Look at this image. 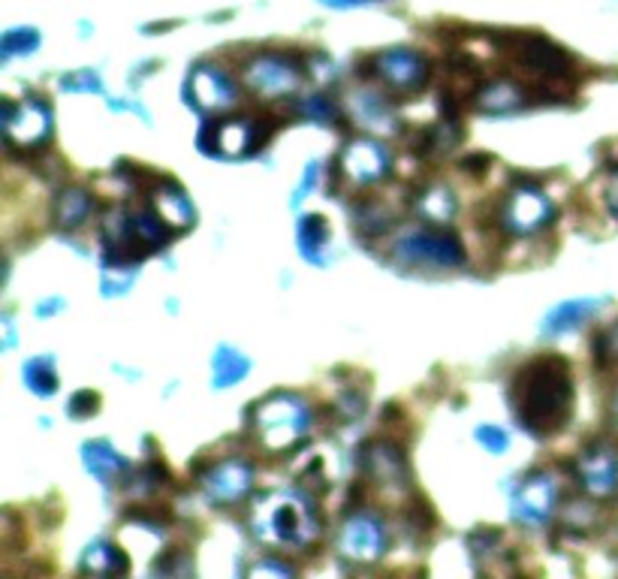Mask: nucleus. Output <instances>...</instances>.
<instances>
[{"instance_id": "nucleus-1", "label": "nucleus", "mask_w": 618, "mask_h": 579, "mask_svg": "<svg viewBox=\"0 0 618 579\" xmlns=\"http://www.w3.org/2000/svg\"><path fill=\"white\" fill-rule=\"evenodd\" d=\"M510 407L534 438H549L568 426L573 411V375L564 356H537L510 383Z\"/></svg>"}, {"instance_id": "nucleus-2", "label": "nucleus", "mask_w": 618, "mask_h": 579, "mask_svg": "<svg viewBox=\"0 0 618 579\" xmlns=\"http://www.w3.org/2000/svg\"><path fill=\"white\" fill-rule=\"evenodd\" d=\"M504 46L507 58L513 61L516 70L528 73L531 82L528 94L543 97L546 103H556L573 88V58L561 49L558 43L546 39L543 34H495Z\"/></svg>"}, {"instance_id": "nucleus-3", "label": "nucleus", "mask_w": 618, "mask_h": 579, "mask_svg": "<svg viewBox=\"0 0 618 579\" xmlns=\"http://www.w3.org/2000/svg\"><path fill=\"white\" fill-rule=\"evenodd\" d=\"M169 241L164 217L148 209H112L103 221V265L136 269L140 260L161 251Z\"/></svg>"}, {"instance_id": "nucleus-4", "label": "nucleus", "mask_w": 618, "mask_h": 579, "mask_svg": "<svg viewBox=\"0 0 618 579\" xmlns=\"http://www.w3.org/2000/svg\"><path fill=\"white\" fill-rule=\"evenodd\" d=\"M251 529L281 550H308L320 537V517L302 492H272L253 507Z\"/></svg>"}, {"instance_id": "nucleus-5", "label": "nucleus", "mask_w": 618, "mask_h": 579, "mask_svg": "<svg viewBox=\"0 0 618 579\" xmlns=\"http://www.w3.org/2000/svg\"><path fill=\"white\" fill-rule=\"evenodd\" d=\"M248 423L263 450L287 453L290 447L302 441L311 426V404L296 392H272L263 402L253 404Z\"/></svg>"}, {"instance_id": "nucleus-6", "label": "nucleus", "mask_w": 618, "mask_h": 579, "mask_svg": "<svg viewBox=\"0 0 618 579\" xmlns=\"http://www.w3.org/2000/svg\"><path fill=\"white\" fill-rule=\"evenodd\" d=\"M265 118H227V121H205L200 130V152L221 154L229 161L251 157L272 139L278 125H263Z\"/></svg>"}, {"instance_id": "nucleus-7", "label": "nucleus", "mask_w": 618, "mask_h": 579, "mask_svg": "<svg viewBox=\"0 0 618 579\" xmlns=\"http://www.w3.org/2000/svg\"><path fill=\"white\" fill-rule=\"evenodd\" d=\"M392 260L402 265H426V269H459L465 263L462 241L441 229H407L392 241Z\"/></svg>"}, {"instance_id": "nucleus-8", "label": "nucleus", "mask_w": 618, "mask_h": 579, "mask_svg": "<svg viewBox=\"0 0 618 579\" xmlns=\"http://www.w3.org/2000/svg\"><path fill=\"white\" fill-rule=\"evenodd\" d=\"M245 85L260 94L265 101H278L299 88L302 79V61L290 58V55H278V51H260L241 70Z\"/></svg>"}, {"instance_id": "nucleus-9", "label": "nucleus", "mask_w": 618, "mask_h": 579, "mask_svg": "<svg viewBox=\"0 0 618 579\" xmlns=\"http://www.w3.org/2000/svg\"><path fill=\"white\" fill-rule=\"evenodd\" d=\"M501 227L510 233V236H531L537 229L549 227L552 217H556V205L552 200L543 193L537 185L531 181H522L516 188L510 190V197L501 205Z\"/></svg>"}, {"instance_id": "nucleus-10", "label": "nucleus", "mask_w": 618, "mask_h": 579, "mask_svg": "<svg viewBox=\"0 0 618 579\" xmlns=\"http://www.w3.org/2000/svg\"><path fill=\"white\" fill-rule=\"evenodd\" d=\"M3 137L10 149H39L51 137V109L37 97L3 101Z\"/></svg>"}, {"instance_id": "nucleus-11", "label": "nucleus", "mask_w": 618, "mask_h": 579, "mask_svg": "<svg viewBox=\"0 0 618 579\" xmlns=\"http://www.w3.org/2000/svg\"><path fill=\"white\" fill-rule=\"evenodd\" d=\"M375 76L392 91V94H419L429 85V61L417 49L395 46V49L380 51L371 58Z\"/></svg>"}, {"instance_id": "nucleus-12", "label": "nucleus", "mask_w": 618, "mask_h": 579, "mask_svg": "<svg viewBox=\"0 0 618 579\" xmlns=\"http://www.w3.org/2000/svg\"><path fill=\"white\" fill-rule=\"evenodd\" d=\"M383 550H387V529L375 513L356 510L344 519L338 534L341 558L356 562V565H371L383 555Z\"/></svg>"}, {"instance_id": "nucleus-13", "label": "nucleus", "mask_w": 618, "mask_h": 579, "mask_svg": "<svg viewBox=\"0 0 618 579\" xmlns=\"http://www.w3.org/2000/svg\"><path fill=\"white\" fill-rule=\"evenodd\" d=\"M558 486L549 471H534L519 483L510 498V513L522 525H543L556 513Z\"/></svg>"}, {"instance_id": "nucleus-14", "label": "nucleus", "mask_w": 618, "mask_h": 579, "mask_svg": "<svg viewBox=\"0 0 618 579\" xmlns=\"http://www.w3.org/2000/svg\"><path fill=\"white\" fill-rule=\"evenodd\" d=\"M359 465L366 471V477L383 489L387 495H404L411 489V471L404 462V453L399 444L392 441H371L359 456Z\"/></svg>"}, {"instance_id": "nucleus-15", "label": "nucleus", "mask_w": 618, "mask_h": 579, "mask_svg": "<svg viewBox=\"0 0 618 579\" xmlns=\"http://www.w3.org/2000/svg\"><path fill=\"white\" fill-rule=\"evenodd\" d=\"M335 169L354 185H375L380 178L390 176L392 154L387 152V145H380L375 139H354L335 157Z\"/></svg>"}, {"instance_id": "nucleus-16", "label": "nucleus", "mask_w": 618, "mask_h": 579, "mask_svg": "<svg viewBox=\"0 0 618 579\" xmlns=\"http://www.w3.org/2000/svg\"><path fill=\"white\" fill-rule=\"evenodd\" d=\"M202 489L205 498L217 507H236L241 504L253 489V468L239 456L217 462L202 474Z\"/></svg>"}, {"instance_id": "nucleus-17", "label": "nucleus", "mask_w": 618, "mask_h": 579, "mask_svg": "<svg viewBox=\"0 0 618 579\" xmlns=\"http://www.w3.org/2000/svg\"><path fill=\"white\" fill-rule=\"evenodd\" d=\"M188 101L190 106H197L205 115L227 113L239 103V88L224 70H217L215 63H200V67L190 70Z\"/></svg>"}, {"instance_id": "nucleus-18", "label": "nucleus", "mask_w": 618, "mask_h": 579, "mask_svg": "<svg viewBox=\"0 0 618 579\" xmlns=\"http://www.w3.org/2000/svg\"><path fill=\"white\" fill-rule=\"evenodd\" d=\"M582 489L592 498H609L618 492V450L609 444H592L577 459Z\"/></svg>"}, {"instance_id": "nucleus-19", "label": "nucleus", "mask_w": 618, "mask_h": 579, "mask_svg": "<svg viewBox=\"0 0 618 579\" xmlns=\"http://www.w3.org/2000/svg\"><path fill=\"white\" fill-rule=\"evenodd\" d=\"M148 205L164 217V224L169 229H188L197 221V209L188 200V193L169 178H157L148 188Z\"/></svg>"}, {"instance_id": "nucleus-20", "label": "nucleus", "mask_w": 618, "mask_h": 579, "mask_svg": "<svg viewBox=\"0 0 618 579\" xmlns=\"http://www.w3.org/2000/svg\"><path fill=\"white\" fill-rule=\"evenodd\" d=\"M604 305L606 299H597V296H582V299L561 303L543 320V339H561V335H568V332H577V329L585 327Z\"/></svg>"}, {"instance_id": "nucleus-21", "label": "nucleus", "mask_w": 618, "mask_h": 579, "mask_svg": "<svg viewBox=\"0 0 618 579\" xmlns=\"http://www.w3.org/2000/svg\"><path fill=\"white\" fill-rule=\"evenodd\" d=\"M347 113L356 125L368 127L375 133H392L399 127V118L392 113L390 101L378 91H356L347 94Z\"/></svg>"}, {"instance_id": "nucleus-22", "label": "nucleus", "mask_w": 618, "mask_h": 579, "mask_svg": "<svg viewBox=\"0 0 618 579\" xmlns=\"http://www.w3.org/2000/svg\"><path fill=\"white\" fill-rule=\"evenodd\" d=\"M82 462L88 468L91 477H97L103 486H115L121 474L130 471L127 459L118 450H112L109 441H88L82 447Z\"/></svg>"}, {"instance_id": "nucleus-23", "label": "nucleus", "mask_w": 618, "mask_h": 579, "mask_svg": "<svg viewBox=\"0 0 618 579\" xmlns=\"http://www.w3.org/2000/svg\"><path fill=\"white\" fill-rule=\"evenodd\" d=\"M531 101L528 88H522L513 79H498V82H489L483 85L477 94V106L486 115H507L522 109L525 103Z\"/></svg>"}, {"instance_id": "nucleus-24", "label": "nucleus", "mask_w": 618, "mask_h": 579, "mask_svg": "<svg viewBox=\"0 0 618 579\" xmlns=\"http://www.w3.org/2000/svg\"><path fill=\"white\" fill-rule=\"evenodd\" d=\"M91 209H94V200H91L88 190L82 188H63L58 197H55V209H51V217H55V227L58 229H79L85 221H88Z\"/></svg>"}, {"instance_id": "nucleus-25", "label": "nucleus", "mask_w": 618, "mask_h": 579, "mask_svg": "<svg viewBox=\"0 0 618 579\" xmlns=\"http://www.w3.org/2000/svg\"><path fill=\"white\" fill-rule=\"evenodd\" d=\"M296 239H299V251L308 263L326 265L329 221L323 214H302V221L296 227Z\"/></svg>"}, {"instance_id": "nucleus-26", "label": "nucleus", "mask_w": 618, "mask_h": 579, "mask_svg": "<svg viewBox=\"0 0 618 579\" xmlns=\"http://www.w3.org/2000/svg\"><path fill=\"white\" fill-rule=\"evenodd\" d=\"M82 574H91V577H115V574H127L130 565H127V555L112 546V543H91L85 555H82V565H79Z\"/></svg>"}, {"instance_id": "nucleus-27", "label": "nucleus", "mask_w": 618, "mask_h": 579, "mask_svg": "<svg viewBox=\"0 0 618 579\" xmlns=\"http://www.w3.org/2000/svg\"><path fill=\"white\" fill-rule=\"evenodd\" d=\"M455 197L453 190L447 188V185H429L426 190H419L417 197V212L431 221L435 227H447L450 221L455 217Z\"/></svg>"}, {"instance_id": "nucleus-28", "label": "nucleus", "mask_w": 618, "mask_h": 579, "mask_svg": "<svg viewBox=\"0 0 618 579\" xmlns=\"http://www.w3.org/2000/svg\"><path fill=\"white\" fill-rule=\"evenodd\" d=\"M215 387L217 390H229V387H236L239 380L248 378V371H251V363H248V356L239 351H233V347H221L215 353Z\"/></svg>"}, {"instance_id": "nucleus-29", "label": "nucleus", "mask_w": 618, "mask_h": 579, "mask_svg": "<svg viewBox=\"0 0 618 579\" xmlns=\"http://www.w3.org/2000/svg\"><path fill=\"white\" fill-rule=\"evenodd\" d=\"M22 378H25L27 390L39 395V399L58 392V371H55V359H51V356H34V359H27L25 368H22Z\"/></svg>"}, {"instance_id": "nucleus-30", "label": "nucleus", "mask_w": 618, "mask_h": 579, "mask_svg": "<svg viewBox=\"0 0 618 579\" xmlns=\"http://www.w3.org/2000/svg\"><path fill=\"white\" fill-rule=\"evenodd\" d=\"M356 229H359V236H380V233H387L390 227V212L383 209V202L380 200H368L363 205H356Z\"/></svg>"}, {"instance_id": "nucleus-31", "label": "nucleus", "mask_w": 618, "mask_h": 579, "mask_svg": "<svg viewBox=\"0 0 618 579\" xmlns=\"http://www.w3.org/2000/svg\"><path fill=\"white\" fill-rule=\"evenodd\" d=\"M39 49V31L37 27H13L0 39V55L3 61L19 58V55H34Z\"/></svg>"}, {"instance_id": "nucleus-32", "label": "nucleus", "mask_w": 618, "mask_h": 579, "mask_svg": "<svg viewBox=\"0 0 618 579\" xmlns=\"http://www.w3.org/2000/svg\"><path fill=\"white\" fill-rule=\"evenodd\" d=\"M296 115L299 118H308V121H317V125H338V106L323 97V94H311V97H302L296 103Z\"/></svg>"}, {"instance_id": "nucleus-33", "label": "nucleus", "mask_w": 618, "mask_h": 579, "mask_svg": "<svg viewBox=\"0 0 618 579\" xmlns=\"http://www.w3.org/2000/svg\"><path fill=\"white\" fill-rule=\"evenodd\" d=\"M594 359H597V366H618V320L597 335Z\"/></svg>"}, {"instance_id": "nucleus-34", "label": "nucleus", "mask_w": 618, "mask_h": 579, "mask_svg": "<svg viewBox=\"0 0 618 579\" xmlns=\"http://www.w3.org/2000/svg\"><path fill=\"white\" fill-rule=\"evenodd\" d=\"M477 444H483L489 453L501 456L510 450V435H507L504 428L498 426H479L477 428Z\"/></svg>"}, {"instance_id": "nucleus-35", "label": "nucleus", "mask_w": 618, "mask_h": 579, "mask_svg": "<svg viewBox=\"0 0 618 579\" xmlns=\"http://www.w3.org/2000/svg\"><path fill=\"white\" fill-rule=\"evenodd\" d=\"M100 411V395L94 390H79L73 399H70V416L73 420H88Z\"/></svg>"}, {"instance_id": "nucleus-36", "label": "nucleus", "mask_w": 618, "mask_h": 579, "mask_svg": "<svg viewBox=\"0 0 618 579\" xmlns=\"http://www.w3.org/2000/svg\"><path fill=\"white\" fill-rule=\"evenodd\" d=\"M63 91H103L100 79L97 73H91V70H82V73H73V76H67L61 82Z\"/></svg>"}, {"instance_id": "nucleus-37", "label": "nucleus", "mask_w": 618, "mask_h": 579, "mask_svg": "<svg viewBox=\"0 0 618 579\" xmlns=\"http://www.w3.org/2000/svg\"><path fill=\"white\" fill-rule=\"evenodd\" d=\"M248 574H251V577H260V574H275V577H293V567L278 565L275 558H260L257 565L248 567Z\"/></svg>"}, {"instance_id": "nucleus-38", "label": "nucleus", "mask_w": 618, "mask_h": 579, "mask_svg": "<svg viewBox=\"0 0 618 579\" xmlns=\"http://www.w3.org/2000/svg\"><path fill=\"white\" fill-rule=\"evenodd\" d=\"M317 176H320V164H308V169H305V178L302 185H299V190H296V197H293V209H299L302 205V200L311 193V188L317 185Z\"/></svg>"}, {"instance_id": "nucleus-39", "label": "nucleus", "mask_w": 618, "mask_h": 579, "mask_svg": "<svg viewBox=\"0 0 618 579\" xmlns=\"http://www.w3.org/2000/svg\"><path fill=\"white\" fill-rule=\"evenodd\" d=\"M489 154H467L465 161H462V169H467L471 176H483L486 173V166H489Z\"/></svg>"}, {"instance_id": "nucleus-40", "label": "nucleus", "mask_w": 618, "mask_h": 579, "mask_svg": "<svg viewBox=\"0 0 618 579\" xmlns=\"http://www.w3.org/2000/svg\"><path fill=\"white\" fill-rule=\"evenodd\" d=\"M323 7H335V10H354V7H368V3H383V0H320Z\"/></svg>"}, {"instance_id": "nucleus-41", "label": "nucleus", "mask_w": 618, "mask_h": 579, "mask_svg": "<svg viewBox=\"0 0 618 579\" xmlns=\"http://www.w3.org/2000/svg\"><path fill=\"white\" fill-rule=\"evenodd\" d=\"M606 205H609V212L618 214V169L609 178V185H606Z\"/></svg>"}, {"instance_id": "nucleus-42", "label": "nucleus", "mask_w": 618, "mask_h": 579, "mask_svg": "<svg viewBox=\"0 0 618 579\" xmlns=\"http://www.w3.org/2000/svg\"><path fill=\"white\" fill-rule=\"evenodd\" d=\"M616 420H618V399H616Z\"/></svg>"}]
</instances>
